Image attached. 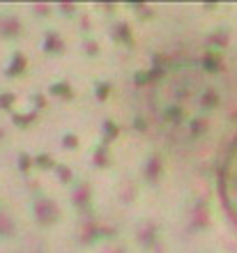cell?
I'll use <instances>...</instances> for the list:
<instances>
[{
    "label": "cell",
    "mask_w": 237,
    "mask_h": 253,
    "mask_svg": "<svg viewBox=\"0 0 237 253\" xmlns=\"http://www.w3.org/2000/svg\"><path fill=\"white\" fill-rule=\"evenodd\" d=\"M233 85L226 67L207 53H173L143 74L136 92L141 125L178 152H198L226 125Z\"/></svg>",
    "instance_id": "obj_1"
},
{
    "label": "cell",
    "mask_w": 237,
    "mask_h": 253,
    "mask_svg": "<svg viewBox=\"0 0 237 253\" xmlns=\"http://www.w3.org/2000/svg\"><path fill=\"white\" fill-rule=\"evenodd\" d=\"M219 193L226 212L237 221V133L226 147L219 166Z\"/></svg>",
    "instance_id": "obj_2"
}]
</instances>
